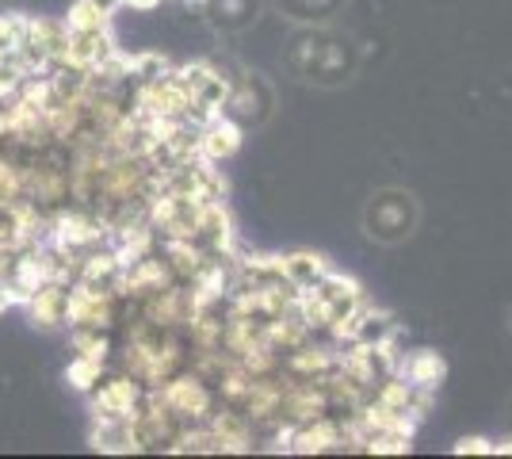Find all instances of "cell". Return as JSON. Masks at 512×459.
<instances>
[{"label":"cell","instance_id":"25","mask_svg":"<svg viewBox=\"0 0 512 459\" xmlns=\"http://www.w3.org/2000/svg\"><path fill=\"white\" fill-rule=\"evenodd\" d=\"M493 456H512V437L493 440Z\"/></svg>","mask_w":512,"mask_h":459},{"label":"cell","instance_id":"10","mask_svg":"<svg viewBox=\"0 0 512 459\" xmlns=\"http://www.w3.org/2000/svg\"><path fill=\"white\" fill-rule=\"evenodd\" d=\"M394 375H398V379H406L413 391L432 394V391H440V387H444V379H448V360L432 349L402 352V356L394 360Z\"/></svg>","mask_w":512,"mask_h":459},{"label":"cell","instance_id":"12","mask_svg":"<svg viewBox=\"0 0 512 459\" xmlns=\"http://www.w3.org/2000/svg\"><path fill=\"white\" fill-rule=\"evenodd\" d=\"M207 429V448L211 452H253V433H249V417L230 410H218L203 421Z\"/></svg>","mask_w":512,"mask_h":459},{"label":"cell","instance_id":"9","mask_svg":"<svg viewBox=\"0 0 512 459\" xmlns=\"http://www.w3.org/2000/svg\"><path fill=\"white\" fill-rule=\"evenodd\" d=\"M279 440H287L283 448L287 452H299V456H321V452H333L344 444V425L333 421L329 414H318L310 421H299L295 429H287Z\"/></svg>","mask_w":512,"mask_h":459},{"label":"cell","instance_id":"2","mask_svg":"<svg viewBox=\"0 0 512 459\" xmlns=\"http://www.w3.org/2000/svg\"><path fill=\"white\" fill-rule=\"evenodd\" d=\"M360 230L363 238L383 245V249L406 245L421 230V199H417V192H409L402 184L375 188L360 211Z\"/></svg>","mask_w":512,"mask_h":459},{"label":"cell","instance_id":"27","mask_svg":"<svg viewBox=\"0 0 512 459\" xmlns=\"http://www.w3.org/2000/svg\"><path fill=\"white\" fill-rule=\"evenodd\" d=\"M509 333H512V310H509Z\"/></svg>","mask_w":512,"mask_h":459},{"label":"cell","instance_id":"1","mask_svg":"<svg viewBox=\"0 0 512 459\" xmlns=\"http://www.w3.org/2000/svg\"><path fill=\"white\" fill-rule=\"evenodd\" d=\"M283 66L302 85L337 92V88H348L360 77L363 54L352 35L337 31L333 23H321V27H299L287 39Z\"/></svg>","mask_w":512,"mask_h":459},{"label":"cell","instance_id":"4","mask_svg":"<svg viewBox=\"0 0 512 459\" xmlns=\"http://www.w3.org/2000/svg\"><path fill=\"white\" fill-rule=\"evenodd\" d=\"M363 303V284L360 280H352V276H344V272H325L321 280H314L310 287H302L295 291V314H299L302 322L314 329H329L337 318H344L352 306Z\"/></svg>","mask_w":512,"mask_h":459},{"label":"cell","instance_id":"3","mask_svg":"<svg viewBox=\"0 0 512 459\" xmlns=\"http://www.w3.org/2000/svg\"><path fill=\"white\" fill-rule=\"evenodd\" d=\"M127 375H134L142 387H161L165 379L180 372L184 364V341L176 337V329L157 326L150 318H138V326L130 329L127 352H123Z\"/></svg>","mask_w":512,"mask_h":459},{"label":"cell","instance_id":"20","mask_svg":"<svg viewBox=\"0 0 512 459\" xmlns=\"http://www.w3.org/2000/svg\"><path fill=\"white\" fill-rule=\"evenodd\" d=\"M27 310H31V322L43 329L62 326V310H65V284H43L39 291H31L27 299Z\"/></svg>","mask_w":512,"mask_h":459},{"label":"cell","instance_id":"18","mask_svg":"<svg viewBox=\"0 0 512 459\" xmlns=\"http://www.w3.org/2000/svg\"><path fill=\"white\" fill-rule=\"evenodd\" d=\"M287 368L295 379H325V375L337 368V352L333 349H321V345H299L295 352H287Z\"/></svg>","mask_w":512,"mask_h":459},{"label":"cell","instance_id":"11","mask_svg":"<svg viewBox=\"0 0 512 459\" xmlns=\"http://www.w3.org/2000/svg\"><path fill=\"white\" fill-rule=\"evenodd\" d=\"M192 314H195V295L188 287H180V280L169 284L165 291L150 295V299H142V318H150L157 326L180 329L192 322Z\"/></svg>","mask_w":512,"mask_h":459},{"label":"cell","instance_id":"22","mask_svg":"<svg viewBox=\"0 0 512 459\" xmlns=\"http://www.w3.org/2000/svg\"><path fill=\"white\" fill-rule=\"evenodd\" d=\"M409 433H398V429H383V433H367L363 437V452H371V456H406L409 448Z\"/></svg>","mask_w":512,"mask_h":459},{"label":"cell","instance_id":"8","mask_svg":"<svg viewBox=\"0 0 512 459\" xmlns=\"http://www.w3.org/2000/svg\"><path fill=\"white\" fill-rule=\"evenodd\" d=\"M169 284H176V272L153 249V253H146V257H138L134 264L123 268V276H119V299H150V295L165 291Z\"/></svg>","mask_w":512,"mask_h":459},{"label":"cell","instance_id":"17","mask_svg":"<svg viewBox=\"0 0 512 459\" xmlns=\"http://www.w3.org/2000/svg\"><path fill=\"white\" fill-rule=\"evenodd\" d=\"M283 387H287V383H276L272 375H253V383H249V394H245V402H241L237 410L249 417V421H268V417L279 414Z\"/></svg>","mask_w":512,"mask_h":459},{"label":"cell","instance_id":"5","mask_svg":"<svg viewBox=\"0 0 512 459\" xmlns=\"http://www.w3.org/2000/svg\"><path fill=\"white\" fill-rule=\"evenodd\" d=\"M276 85L268 81V73L260 69H245L237 73V81H230V96L222 104V115L234 119L241 131H260L272 115H276Z\"/></svg>","mask_w":512,"mask_h":459},{"label":"cell","instance_id":"16","mask_svg":"<svg viewBox=\"0 0 512 459\" xmlns=\"http://www.w3.org/2000/svg\"><path fill=\"white\" fill-rule=\"evenodd\" d=\"M276 268L287 284L295 287V291H302V287H310L314 280H321L329 272V261L321 253H314V249H295V253L276 257Z\"/></svg>","mask_w":512,"mask_h":459},{"label":"cell","instance_id":"7","mask_svg":"<svg viewBox=\"0 0 512 459\" xmlns=\"http://www.w3.org/2000/svg\"><path fill=\"white\" fill-rule=\"evenodd\" d=\"M92 421H130L146 402V387L134 375H115L92 387Z\"/></svg>","mask_w":512,"mask_h":459},{"label":"cell","instance_id":"28","mask_svg":"<svg viewBox=\"0 0 512 459\" xmlns=\"http://www.w3.org/2000/svg\"><path fill=\"white\" fill-rule=\"evenodd\" d=\"M509 417H512V398H509Z\"/></svg>","mask_w":512,"mask_h":459},{"label":"cell","instance_id":"13","mask_svg":"<svg viewBox=\"0 0 512 459\" xmlns=\"http://www.w3.org/2000/svg\"><path fill=\"white\" fill-rule=\"evenodd\" d=\"M241 127H237L234 119H226V115H214L207 119L203 127H199V138H195V150L199 157H207V161H226V157H234L241 150Z\"/></svg>","mask_w":512,"mask_h":459},{"label":"cell","instance_id":"26","mask_svg":"<svg viewBox=\"0 0 512 459\" xmlns=\"http://www.w3.org/2000/svg\"><path fill=\"white\" fill-rule=\"evenodd\" d=\"M123 4H130V8H157L161 0H123Z\"/></svg>","mask_w":512,"mask_h":459},{"label":"cell","instance_id":"15","mask_svg":"<svg viewBox=\"0 0 512 459\" xmlns=\"http://www.w3.org/2000/svg\"><path fill=\"white\" fill-rule=\"evenodd\" d=\"M268 4L295 27L337 23V16H344V8H348V0H268Z\"/></svg>","mask_w":512,"mask_h":459},{"label":"cell","instance_id":"23","mask_svg":"<svg viewBox=\"0 0 512 459\" xmlns=\"http://www.w3.org/2000/svg\"><path fill=\"white\" fill-rule=\"evenodd\" d=\"M100 375H104V360H92V356H77L69 368H65V383L73 387V391L88 394L96 383H100Z\"/></svg>","mask_w":512,"mask_h":459},{"label":"cell","instance_id":"24","mask_svg":"<svg viewBox=\"0 0 512 459\" xmlns=\"http://www.w3.org/2000/svg\"><path fill=\"white\" fill-rule=\"evenodd\" d=\"M455 456H493V440L490 437H459L451 444Z\"/></svg>","mask_w":512,"mask_h":459},{"label":"cell","instance_id":"21","mask_svg":"<svg viewBox=\"0 0 512 459\" xmlns=\"http://www.w3.org/2000/svg\"><path fill=\"white\" fill-rule=\"evenodd\" d=\"M107 16L104 8L96 4V0H77L73 8H69V16H65V31H100V27H107Z\"/></svg>","mask_w":512,"mask_h":459},{"label":"cell","instance_id":"6","mask_svg":"<svg viewBox=\"0 0 512 459\" xmlns=\"http://www.w3.org/2000/svg\"><path fill=\"white\" fill-rule=\"evenodd\" d=\"M150 394L180 425H199L214 414V391L207 387V379L195 372H176L161 387H150Z\"/></svg>","mask_w":512,"mask_h":459},{"label":"cell","instance_id":"14","mask_svg":"<svg viewBox=\"0 0 512 459\" xmlns=\"http://www.w3.org/2000/svg\"><path fill=\"white\" fill-rule=\"evenodd\" d=\"M264 8H268V0H207V16L226 35L249 31L264 16Z\"/></svg>","mask_w":512,"mask_h":459},{"label":"cell","instance_id":"19","mask_svg":"<svg viewBox=\"0 0 512 459\" xmlns=\"http://www.w3.org/2000/svg\"><path fill=\"white\" fill-rule=\"evenodd\" d=\"M337 368H341L348 379H356L363 391L367 387H375L379 383V375H383V364H379V356L371 345H360V341H352L344 356H337Z\"/></svg>","mask_w":512,"mask_h":459}]
</instances>
